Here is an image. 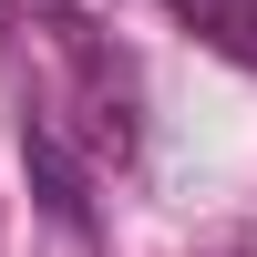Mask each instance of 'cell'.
Returning a JSON list of instances; mask_svg holds the SVG:
<instances>
[{"instance_id":"obj_1","label":"cell","mask_w":257,"mask_h":257,"mask_svg":"<svg viewBox=\"0 0 257 257\" xmlns=\"http://www.w3.org/2000/svg\"><path fill=\"white\" fill-rule=\"evenodd\" d=\"M165 11H175V31H196L216 62L257 72V0H165Z\"/></svg>"}]
</instances>
